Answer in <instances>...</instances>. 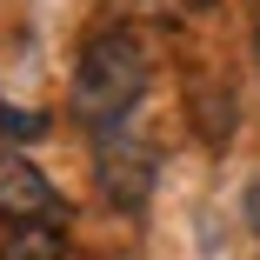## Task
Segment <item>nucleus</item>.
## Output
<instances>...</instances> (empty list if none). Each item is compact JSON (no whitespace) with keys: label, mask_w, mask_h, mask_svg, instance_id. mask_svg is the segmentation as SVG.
Masks as SVG:
<instances>
[{"label":"nucleus","mask_w":260,"mask_h":260,"mask_svg":"<svg viewBox=\"0 0 260 260\" xmlns=\"http://www.w3.org/2000/svg\"><path fill=\"white\" fill-rule=\"evenodd\" d=\"M147 40L134 27H107V34H93L80 47V67H74V93H67V107L74 120L100 140V134H120L127 114L140 107V93H147Z\"/></svg>","instance_id":"obj_1"},{"label":"nucleus","mask_w":260,"mask_h":260,"mask_svg":"<svg viewBox=\"0 0 260 260\" xmlns=\"http://www.w3.org/2000/svg\"><path fill=\"white\" fill-rule=\"evenodd\" d=\"M193 7H207V0H160V14H193Z\"/></svg>","instance_id":"obj_8"},{"label":"nucleus","mask_w":260,"mask_h":260,"mask_svg":"<svg viewBox=\"0 0 260 260\" xmlns=\"http://www.w3.org/2000/svg\"><path fill=\"white\" fill-rule=\"evenodd\" d=\"M0 127H7L14 140H34V134H40L47 120H40V114H14V107H7V114H0Z\"/></svg>","instance_id":"obj_6"},{"label":"nucleus","mask_w":260,"mask_h":260,"mask_svg":"<svg viewBox=\"0 0 260 260\" xmlns=\"http://www.w3.org/2000/svg\"><path fill=\"white\" fill-rule=\"evenodd\" d=\"M187 114H193V134H200L207 147L234 140V127H240L234 87H214V80H193V87H187Z\"/></svg>","instance_id":"obj_4"},{"label":"nucleus","mask_w":260,"mask_h":260,"mask_svg":"<svg viewBox=\"0 0 260 260\" xmlns=\"http://www.w3.org/2000/svg\"><path fill=\"white\" fill-rule=\"evenodd\" d=\"M153 174H160L153 147H147V140H134L127 127L93 140V180H100V193H107V200L120 207V214H140V207H147V193H153Z\"/></svg>","instance_id":"obj_2"},{"label":"nucleus","mask_w":260,"mask_h":260,"mask_svg":"<svg viewBox=\"0 0 260 260\" xmlns=\"http://www.w3.org/2000/svg\"><path fill=\"white\" fill-rule=\"evenodd\" d=\"M0 114H7V107H0Z\"/></svg>","instance_id":"obj_10"},{"label":"nucleus","mask_w":260,"mask_h":260,"mask_svg":"<svg viewBox=\"0 0 260 260\" xmlns=\"http://www.w3.org/2000/svg\"><path fill=\"white\" fill-rule=\"evenodd\" d=\"M60 214H67V207H60V193H54V180H47L34 160H27V153H0V220H7V227H60Z\"/></svg>","instance_id":"obj_3"},{"label":"nucleus","mask_w":260,"mask_h":260,"mask_svg":"<svg viewBox=\"0 0 260 260\" xmlns=\"http://www.w3.org/2000/svg\"><path fill=\"white\" fill-rule=\"evenodd\" d=\"M240 207H247V227H253V234H260V180H253V187H247V200H240Z\"/></svg>","instance_id":"obj_7"},{"label":"nucleus","mask_w":260,"mask_h":260,"mask_svg":"<svg viewBox=\"0 0 260 260\" xmlns=\"http://www.w3.org/2000/svg\"><path fill=\"white\" fill-rule=\"evenodd\" d=\"M0 260H67V240L60 227H7V247H0Z\"/></svg>","instance_id":"obj_5"},{"label":"nucleus","mask_w":260,"mask_h":260,"mask_svg":"<svg viewBox=\"0 0 260 260\" xmlns=\"http://www.w3.org/2000/svg\"><path fill=\"white\" fill-rule=\"evenodd\" d=\"M253 60H260V27H253Z\"/></svg>","instance_id":"obj_9"}]
</instances>
